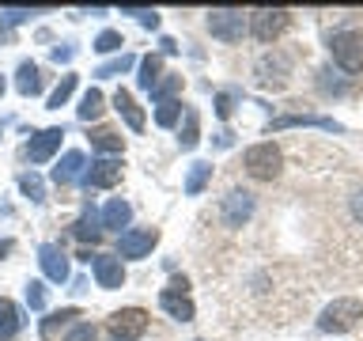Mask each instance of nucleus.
<instances>
[{
    "label": "nucleus",
    "instance_id": "f257e3e1",
    "mask_svg": "<svg viewBox=\"0 0 363 341\" xmlns=\"http://www.w3.org/2000/svg\"><path fill=\"white\" fill-rule=\"evenodd\" d=\"M363 318V300H356V296H340V300H333L322 311V318H318V330L322 334H345V330H352Z\"/></svg>",
    "mask_w": 363,
    "mask_h": 341
},
{
    "label": "nucleus",
    "instance_id": "f03ea898",
    "mask_svg": "<svg viewBox=\"0 0 363 341\" xmlns=\"http://www.w3.org/2000/svg\"><path fill=\"white\" fill-rule=\"evenodd\" d=\"M242 167H246L250 178L272 182V178L280 175V167H284V156H280V148L272 144V141H261V144H250V148H246Z\"/></svg>",
    "mask_w": 363,
    "mask_h": 341
},
{
    "label": "nucleus",
    "instance_id": "7ed1b4c3",
    "mask_svg": "<svg viewBox=\"0 0 363 341\" xmlns=\"http://www.w3.org/2000/svg\"><path fill=\"white\" fill-rule=\"evenodd\" d=\"M329 53L345 72H363V31H337L329 38Z\"/></svg>",
    "mask_w": 363,
    "mask_h": 341
},
{
    "label": "nucleus",
    "instance_id": "20e7f679",
    "mask_svg": "<svg viewBox=\"0 0 363 341\" xmlns=\"http://www.w3.org/2000/svg\"><path fill=\"white\" fill-rule=\"evenodd\" d=\"M110 341H140V334L147 330V311L140 307H125V311H113L106 318Z\"/></svg>",
    "mask_w": 363,
    "mask_h": 341
},
{
    "label": "nucleus",
    "instance_id": "39448f33",
    "mask_svg": "<svg viewBox=\"0 0 363 341\" xmlns=\"http://www.w3.org/2000/svg\"><path fill=\"white\" fill-rule=\"evenodd\" d=\"M208 31L220 42H238L246 34V16L238 8H216L208 11Z\"/></svg>",
    "mask_w": 363,
    "mask_h": 341
},
{
    "label": "nucleus",
    "instance_id": "423d86ee",
    "mask_svg": "<svg viewBox=\"0 0 363 341\" xmlns=\"http://www.w3.org/2000/svg\"><path fill=\"white\" fill-rule=\"evenodd\" d=\"M288 23H291L288 11H280V8H277V11H269V8H265V11H254V16H250V31H254V38H257V42H265V45H269V42H277L280 34L288 31Z\"/></svg>",
    "mask_w": 363,
    "mask_h": 341
},
{
    "label": "nucleus",
    "instance_id": "0eeeda50",
    "mask_svg": "<svg viewBox=\"0 0 363 341\" xmlns=\"http://www.w3.org/2000/svg\"><path fill=\"white\" fill-rule=\"evenodd\" d=\"M288 72H291V57L284 50H272L257 61V80L265 87H284L288 84Z\"/></svg>",
    "mask_w": 363,
    "mask_h": 341
},
{
    "label": "nucleus",
    "instance_id": "6e6552de",
    "mask_svg": "<svg viewBox=\"0 0 363 341\" xmlns=\"http://www.w3.org/2000/svg\"><path fill=\"white\" fill-rule=\"evenodd\" d=\"M220 216H223L227 227H242L250 216H254V197H250L246 190H231L220 205Z\"/></svg>",
    "mask_w": 363,
    "mask_h": 341
},
{
    "label": "nucleus",
    "instance_id": "1a4fd4ad",
    "mask_svg": "<svg viewBox=\"0 0 363 341\" xmlns=\"http://www.w3.org/2000/svg\"><path fill=\"white\" fill-rule=\"evenodd\" d=\"M155 243H159V232H155V227H140V232H125V235L118 239V254H121V258H147Z\"/></svg>",
    "mask_w": 363,
    "mask_h": 341
},
{
    "label": "nucleus",
    "instance_id": "9d476101",
    "mask_svg": "<svg viewBox=\"0 0 363 341\" xmlns=\"http://www.w3.org/2000/svg\"><path fill=\"white\" fill-rule=\"evenodd\" d=\"M84 261H91V269H95V281L102 284V288H121V284H125V266H121V258L87 254Z\"/></svg>",
    "mask_w": 363,
    "mask_h": 341
},
{
    "label": "nucleus",
    "instance_id": "9b49d317",
    "mask_svg": "<svg viewBox=\"0 0 363 341\" xmlns=\"http://www.w3.org/2000/svg\"><path fill=\"white\" fill-rule=\"evenodd\" d=\"M121 182V163L118 159H95L87 170H84V186L91 190H110Z\"/></svg>",
    "mask_w": 363,
    "mask_h": 341
},
{
    "label": "nucleus",
    "instance_id": "f8f14e48",
    "mask_svg": "<svg viewBox=\"0 0 363 341\" xmlns=\"http://www.w3.org/2000/svg\"><path fill=\"white\" fill-rule=\"evenodd\" d=\"M38 261H42V273H45L53 284H65V281H68V258H65L61 247H53V243L38 247Z\"/></svg>",
    "mask_w": 363,
    "mask_h": 341
},
{
    "label": "nucleus",
    "instance_id": "ddd939ff",
    "mask_svg": "<svg viewBox=\"0 0 363 341\" xmlns=\"http://www.w3.org/2000/svg\"><path fill=\"white\" fill-rule=\"evenodd\" d=\"M61 136H65V129H42L38 136H30V144H27L30 163H45V159L61 148Z\"/></svg>",
    "mask_w": 363,
    "mask_h": 341
},
{
    "label": "nucleus",
    "instance_id": "4468645a",
    "mask_svg": "<svg viewBox=\"0 0 363 341\" xmlns=\"http://www.w3.org/2000/svg\"><path fill=\"white\" fill-rule=\"evenodd\" d=\"M159 307H163V311L170 315V318H178V323H189L193 318V300L186 292H159Z\"/></svg>",
    "mask_w": 363,
    "mask_h": 341
},
{
    "label": "nucleus",
    "instance_id": "2eb2a0df",
    "mask_svg": "<svg viewBox=\"0 0 363 341\" xmlns=\"http://www.w3.org/2000/svg\"><path fill=\"white\" fill-rule=\"evenodd\" d=\"M84 175V152H65V159L53 167V182L57 186H72Z\"/></svg>",
    "mask_w": 363,
    "mask_h": 341
},
{
    "label": "nucleus",
    "instance_id": "dca6fc26",
    "mask_svg": "<svg viewBox=\"0 0 363 341\" xmlns=\"http://www.w3.org/2000/svg\"><path fill=\"white\" fill-rule=\"evenodd\" d=\"M23 330V318H19V307L11 303V300H4L0 296V341H11Z\"/></svg>",
    "mask_w": 363,
    "mask_h": 341
},
{
    "label": "nucleus",
    "instance_id": "f3484780",
    "mask_svg": "<svg viewBox=\"0 0 363 341\" xmlns=\"http://www.w3.org/2000/svg\"><path fill=\"white\" fill-rule=\"evenodd\" d=\"M113 107H118V114H121L125 121H129V129H136V133L144 129V114H140V107H136V99H133L125 87L118 91V95H113Z\"/></svg>",
    "mask_w": 363,
    "mask_h": 341
},
{
    "label": "nucleus",
    "instance_id": "a211bd4d",
    "mask_svg": "<svg viewBox=\"0 0 363 341\" xmlns=\"http://www.w3.org/2000/svg\"><path fill=\"white\" fill-rule=\"evenodd\" d=\"M16 87H19V95H38V91H42V72H38V65H34V61H23V65H19Z\"/></svg>",
    "mask_w": 363,
    "mask_h": 341
},
{
    "label": "nucleus",
    "instance_id": "6ab92c4d",
    "mask_svg": "<svg viewBox=\"0 0 363 341\" xmlns=\"http://www.w3.org/2000/svg\"><path fill=\"white\" fill-rule=\"evenodd\" d=\"M133 220V209H129V201H121V197H113L106 209H102V227H125Z\"/></svg>",
    "mask_w": 363,
    "mask_h": 341
},
{
    "label": "nucleus",
    "instance_id": "aec40b11",
    "mask_svg": "<svg viewBox=\"0 0 363 341\" xmlns=\"http://www.w3.org/2000/svg\"><path fill=\"white\" fill-rule=\"evenodd\" d=\"M102 110H106V99H102L99 87H91L87 95L79 99V118H84V121H95V118H102Z\"/></svg>",
    "mask_w": 363,
    "mask_h": 341
},
{
    "label": "nucleus",
    "instance_id": "412c9836",
    "mask_svg": "<svg viewBox=\"0 0 363 341\" xmlns=\"http://www.w3.org/2000/svg\"><path fill=\"white\" fill-rule=\"evenodd\" d=\"M91 148H95V152H121L125 141L113 129H99V133H91Z\"/></svg>",
    "mask_w": 363,
    "mask_h": 341
},
{
    "label": "nucleus",
    "instance_id": "4be33fe9",
    "mask_svg": "<svg viewBox=\"0 0 363 341\" xmlns=\"http://www.w3.org/2000/svg\"><path fill=\"white\" fill-rule=\"evenodd\" d=\"M159 68H163V61H159L155 53L140 57V87H147V91H152V87L159 84Z\"/></svg>",
    "mask_w": 363,
    "mask_h": 341
},
{
    "label": "nucleus",
    "instance_id": "5701e85b",
    "mask_svg": "<svg viewBox=\"0 0 363 341\" xmlns=\"http://www.w3.org/2000/svg\"><path fill=\"white\" fill-rule=\"evenodd\" d=\"M72 318H79V311H76V307H65V311H53V315L42 323V334H45V337H53L57 330H61V326H68Z\"/></svg>",
    "mask_w": 363,
    "mask_h": 341
},
{
    "label": "nucleus",
    "instance_id": "b1692460",
    "mask_svg": "<svg viewBox=\"0 0 363 341\" xmlns=\"http://www.w3.org/2000/svg\"><path fill=\"white\" fill-rule=\"evenodd\" d=\"M72 232H76V239H91V243H95V239L102 235V227H99V216H95V212H84V216L76 220V227H72Z\"/></svg>",
    "mask_w": 363,
    "mask_h": 341
},
{
    "label": "nucleus",
    "instance_id": "393cba45",
    "mask_svg": "<svg viewBox=\"0 0 363 341\" xmlns=\"http://www.w3.org/2000/svg\"><path fill=\"white\" fill-rule=\"evenodd\" d=\"M72 91H76V76H61V84H57V87L50 91V110H61Z\"/></svg>",
    "mask_w": 363,
    "mask_h": 341
},
{
    "label": "nucleus",
    "instance_id": "a878e982",
    "mask_svg": "<svg viewBox=\"0 0 363 341\" xmlns=\"http://www.w3.org/2000/svg\"><path fill=\"white\" fill-rule=\"evenodd\" d=\"M133 65H136V57H133V53H121L118 61H106V65H102L95 76H99V80H106V76H121V72H129Z\"/></svg>",
    "mask_w": 363,
    "mask_h": 341
},
{
    "label": "nucleus",
    "instance_id": "bb28decb",
    "mask_svg": "<svg viewBox=\"0 0 363 341\" xmlns=\"http://www.w3.org/2000/svg\"><path fill=\"white\" fill-rule=\"evenodd\" d=\"M197 133H201V129H197V110H186V129H182L178 144L186 148V152H189V148H197V141H201Z\"/></svg>",
    "mask_w": 363,
    "mask_h": 341
},
{
    "label": "nucleus",
    "instance_id": "cd10ccee",
    "mask_svg": "<svg viewBox=\"0 0 363 341\" xmlns=\"http://www.w3.org/2000/svg\"><path fill=\"white\" fill-rule=\"evenodd\" d=\"M208 175H212V167H208V163H193L189 178H186V193H201V190H204V182H208Z\"/></svg>",
    "mask_w": 363,
    "mask_h": 341
},
{
    "label": "nucleus",
    "instance_id": "c85d7f7f",
    "mask_svg": "<svg viewBox=\"0 0 363 341\" xmlns=\"http://www.w3.org/2000/svg\"><path fill=\"white\" fill-rule=\"evenodd\" d=\"M178 114H182V102H174V99H170V102H159V110H155V121L167 129V125H174V121H178Z\"/></svg>",
    "mask_w": 363,
    "mask_h": 341
},
{
    "label": "nucleus",
    "instance_id": "c756f323",
    "mask_svg": "<svg viewBox=\"0 0 363 341\" xmlns=\"http://www.w3.org/2000/svg\"><path fill=\"white\" fill-rule=\"evenodd\" d=\"M182 87V76H167V80H159V84L152 87V95L159 99V102H170V95Z\"/></svg>",
    "mask_w": 363,
    "mask_h": 341
},
{
    "label": "nucleus",
    "instance_id": "7c9ffc66",
    "mask_svg": "<svg viewBox=\"0 0 363 341\" xmlns=\"http://www.w3.org/2000/svg\"><path fill=\"white\" fill-rule=\"evenodd\" d=\"M19 186H23V193H27L30 201H45V186H42V178H38V175H23V178H19Z\"/></svg>",
    "mask_w": 363,
    "mask_h": 341
},
{
    "label": "nucleus",
    "instance_id": "2f4dec72",
    "mask_svg": "<svg viewBox=\"0 0 363 341\" xmlns=\"http://www.w3.org/2000/svg\"><path fill=\"white\" fill-rule=\"evenodd\" d=\"M121 45H125V42H121L118 31H102L99 38H95V50H99V53H113V50H121Z\"/></svg>",
    "mask_w": 363,
    "mask_h": 341
},
{
    "label": "nucleus",
    "instance_id": "473e14b6",
    "mask_svg": "<svg viewBox=\"0 0 363 341\" xmlns=\"http://www.w3.org/2000/svg\"><path fill=\"white\" fill-rule=\"evenodd\" d=\"M65 341H99V326L79 323V326H72V330L65 334Z\"/></svg>",
    "mask_w": 363,
    "mask_h": 341
},
{
    "label": "nucleus",
    "instance_id": "72a5a7b5",
    "mask_svg": "<svg viewBox=\"0 0 363 341\" xmlns=\"http://www.w3.org/2000/svg\"><path fill=\"white\" fill-rule=\"evenodd\" d=\"M27 303L34 307V311H42V307H45V288H42V281H30V284H27Z\"/></svg>",
    "mask_w": 363,
    "mask_h": 341
},
{
    "label": "nucleus",
    "instance_id": "f704fd0d",
    "mask_svg": "<svg viewBox=\"0 0 363 341\" xmlns=\"http://www.w3.org/2000/svg\"><path fill=\"white\" fill-rule=\"evenodd\" d=\"M231 110H235V95L231 91H220V95H216V114H220V118H231Z\"/></svg>",
    "mask_w": 363,
    "mask_h": 341
},
{
    "label": "nucleus",
    "instance_id": "c9c22d12",
    "mask_svg": "<svg viewBox=\"0 0 363 341\" xmlns=\"http://www.w3.org/2000/svg\"><path fill=\"white\" fill-rule=\"evenodd\" d=\"M34 16V11H23V8H8V11H0V19L4 23H27Z\"/></svg>",
    "mask_w": 363,
    "mask_h": 341
},
{
    "label": "nucleus",
    "instance_id": "e433bc0d",
    "mask_svg": "<svg viewBox=\"0 0 363 341\" xmlns=\"http://www.w3.org/2000/svg\"><path fill=\"white\" fill-rule=\"evenodd\" d=\"M167 292H189V281H186V277H170Z\"/></svg>",
    "mask_w": 363,
    "mask_h": 341
},
{
    "label": "nucleus",
    "instance_id": "4c0bfd02",
    "mask_svg": "<svg viewBox=\"0 0 363 341\" xmlns=\"http://www.w3.org/2000/svg\"><path fill=\"white\" fill-rule=\"evenodd\" d=\"M352 216H356V220L363 224V190L356 193V197H352Z\"/></svg>",
    "mask_w": 363,
    "mask_h": 341
},
{
    "label": "nucleus",
    "instance_id": "58836bf2",
    "mask_svg": "<svg viewBox=\"0 0 363 341\" xmlns=\"http://www.w3.org/2000/svg\"><path fill=\"white\" fill-rule=\"evenodd\" d=\"M53 61H72V50H68V45L65 50H53Z\"/></svg>",
    "mask_w": 363,
    "mask_h": 341
},
{
    "label": "nucleus",
    "instance_id": "ea45409f",
    "mask_svg": "<svg viewBox=\"0 0 363 341\" xmlns=\"http://www.w3.org/2000/svg\"><path fill=\"white\" fill-rule=\"evenodd\" d=\"M11 254V239H0V261H4Z\"/></svg>",
    "mask_w": 363,
    "mask_h": 341
},
{
    "label": "nucleus",
    "instance_id": "a19ab883",
    "mask_svg": "<svg viewBox=\"0 0 363 341\" xmlns=\"http://www.w3.org/2000/svg\"><path fill=\"white\" fill-rule=\"evenodd\" d=\"M0 95H4V80H0Z\"/></svg>",
    "mask_w": 363,
    "mask_h": 341
}]
</instances>
